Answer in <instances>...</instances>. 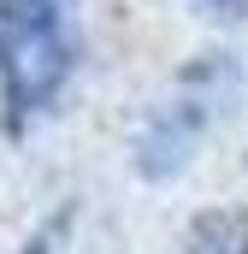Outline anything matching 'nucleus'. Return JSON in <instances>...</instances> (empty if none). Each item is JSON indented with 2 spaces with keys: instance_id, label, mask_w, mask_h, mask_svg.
<instances>
[{
  "instance_id": "1",
  "label": "nucleus",
  "mask_w": 248,
  "mask_h": 254,
  "mask_svg": "<svg viewBox=\"0 0 248 254\" xmlns=\"http://www.w3.org/2000/svg\"><path fill=\"white\" fill-rule=\"evenodd\" d=\"M71 71V36L54 0H0V83L12 113H42Z\"/></svg>"
},
{
  "instance_id": "2",
  "label": "nucleus",
  "mask_w": 248,
  "mask_h": 254,
  "mask_svg": "<svg viewBox=\"0 0 248 254\" xmlns=\"http://www.w3.org/2000/svg\"><path fill=\"white\" fill-rule=\"evenodd\" d=\"M231 89H237V65L225 60V54H213V60H201L195 71H184V83L166 95V107H154V119L142 130V142H136L142 172H148V178L178 172L189 160V148L207 136V125L225 113Z\"/></svg>"
},
{
  "instance_id": "3",
  "label": "nucleus",
  "mask_w": 248,
  "mask_h": 254,
  "mask_svg": "<svg viewBox=\"0 0 248 254\" xmlns=\"http://www.w3.org/2000/svg\"><path fill=\"white\" fill-rule=\"evenodd\" d=\"M189 254H248V225L231 213H213L189 231Z\"/></svg>"
},
{
  "instance_id": "4",
  "label": "nucleus",
  "mask_w": 248,
  "mask_h": 254,
  "mask_svg": "<svg viewBox=\"0 0 248 254\" xmlns=\"http://www.w3.org/2000/svg\"><path fill=\"white\" fill-rule=\"evenodd\" d=\"M201 6H207L213 18H243L248 12V0H201Z\"/></svg>"
}]
</instances>
